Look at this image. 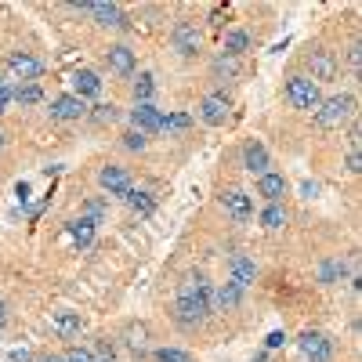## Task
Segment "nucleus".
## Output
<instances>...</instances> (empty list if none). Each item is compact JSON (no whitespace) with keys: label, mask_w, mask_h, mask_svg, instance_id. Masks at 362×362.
Listing matches in <instances>:
<instances>
[{"label":"nucleus","mask_w":362,"mask_h":362,"mask_svg":"<svg viewBox=\"0 0 362 362\" xmlns=\"http://www.w3.org/2000/svg\"><path fill=\"white\" fill-rule=\"evenodd\" d=\"M51 329H54V334L58 337H80V329H83V319L76 315V312H54L51 315Z\"/></svg>","instance_id":"obj_19"},{"label":"nucleus","mask_w":362,"mask_h":362,"mask_svg":"<svg viewBox=\"0 0 362 362\" xmlns=\"http://www.w3.org/2000/svg\"><path fill=\"white\" fill-rule=\"evenodd\" d=\"M257 196H264L268 203H279V199L286 196V177H283L279 170H264V174L257 177Z\"/></svg>","instance_id":"obj_14"},{"label":"nucleus","mask_w":362,"mask_h":362,"mask_svg":"<svg viewBox=\"0 0 362 362\" xmlns=\"http://www.w3.org/2000/svg\"><path fill=\"white\" fill-rule=\"evenodd\" d=\"M199 25L196 22H189V18H181L177 25H174V33H170V44H174V51L177 54H196L199 51Z\"/></svg>","instance_id":"obj_7"},{"label":"nucleus","mask_w":362,"mask_h":362,"mask_svg":"<svg viewBox=\"0 0 362 362\" xmlns=\"http://www.w3.org/2000/svg\"><path fill=\"white\" fill-rule=\"evenodd\" d=\"M51 116L54 119H80V116H87V105L76 98V95H58L54 102H51Z\"/></svg>","instance_id":"obj_16"},{"label":"nucleus","mask_w":362,"mask_h":362,"mask_svg":"<svg viewBox=\"0 0 362 362\" xmlns=\"http://www.w3.org/2000/svg\"><path fill=\"white\" fill-rule=\"evenodd\" d=\"M221 206H225V214H228L235 225H247V221L254 218V199H250L247 192H239V189L225 192V196H221Z\"/></svg>","instance_id":"obj_8"},{"label":"nucleus","mask_w":362,"mask_h":362,"mask_svg":"<svg viewBox=\"0 0 362 362\" xmlns=\"http://www.w3.org/2000/svg\"><path fill=\"white\" fill-rule=\"evenodd\" d=\"M105 69L116 73V76H131L134 73V51L127 44H116L105 51Z\"/></svg>","instance_id":"obj_11"},{"label":"nucleus","mask_w":362,"mask_h":362,"mask_svg":"<svg viewBox=\"0 0 362 362\" xmlns=\"http://www.w3.org/2000/svg\"><path fill=\"white\" fill-rule=\"evenodd\" d=\"M319 276H322V283L341 279V276H344V261H326V264L319 268Z\"/></svg>","instance_id":"obj_29"},{"label":"nucleus","mask_w":362,"mask_h":362,"mask_svg":"<svg viewBox=\"0 0 362 362\" xmlns=\"http://www.w3.org/2000/svg\"><path fill=\"white\" fill-rule=\"evenodd\" d=\"M44 362H62V355H47Z\"/></svg>","instance_id":"obj_42"},{"label":"nucleus","mask_w":362,"mask_h":362,"mask_svg":"<svg viewBox=\"0 0 362 362\" xmlns=\"http://www.w3.org/2000/svg\"><path fill=\"white\" fill-rule=\"evenodd\" d=\"M98 185L109 192V196H127L131 192V174L124 170V167H102L98 170Z\"/></svg>","instance_id":"obj_10"},{"label":"nucleus","mask_w":362,"mask_h":362,"mask_svg":"<svg viewBox=\"0 0 362 362\" xmlns=\"http://www.w3.org/2000/svg\"><path fill=\"white\" fill-rule=\"evenodd\" d=\"M153 95H156V80H153V73H138V80H134V102L145 105V102H153Z\"/></svg>","instance_id":"obj_24"},{"label":"nucleus","mask_w":362,"mask_h":362,"mask_svg":"<svg viewBox=\"0 0 362 362\" xmlns=\"http://www.w3.org/2000/svg\"><path fill=\"white\" fill-rule=\"evenodd\" d=\"M145 337H148V329H145V326H131V329H127V344H131L134 351L145 348Z\"/></svg>","instance_id":"obj_32"},{"label":"nucleus","mask_w":362,"mask_h":362,"mask_svg":"<svg viewBox=\"0 0 362 362\" xmlns=\"http://www.w3.org/2000/svg\"><path fill=\"white\" fill-rule=\"evenodd\" d=\"M243 51H250V37L243 33V29H228V33H225V54L239 58Z\"/></svg>","instance_id":"obj_23"},{"label":"nucleus","mask_w":362,"mask_h":362,"mask_svg":"<svg viewBox=\"0 0 362 362\" xmlns=\"http://www.w3.org/2000/svg\"><path fill=\"white\" fill-rule=\"evenodd\" d=\"M11 98H15L18 105H37V102L44 98V90H40L37 83H18V87L11 90Z\"/></svg>","instance_id":"obj_27"},{"label":"nucleus","mask_w":362,"mask_h":362,"mask_svg":"<svg viewBox=\"0 0 362 362\" xmlns=\"http://www.w3.org/2000/svg\"><path fill=\"white\" fill-rule=\"evenodd\" d=\"M8 322V308H4V300H0V326Z\"/></svg>","instance_id":"obj_41"},{"label":"nucleus","mask_w":362,"mask_h":362,"mask_svg":"<svg viewBox=\"0 0 362 362\" xmlns=\"http://www.w3.org/2000/svg\"><path fill=\"white\" fill-rule=\"evenodd\" d=\"M8 69H11V73H15L18 80H37V76L44 73L40 58H33V54H22V51L8 54Z\"/></svg>","instance_id":"obj_15"},{"label":"nucleus","mask_w":362,"mask_h":362,"mask_svg":"<svg viewBox=\"0 0 362 362\" xmlns=\"http://www.w3.org/2000/svg\"><path fill=\"white\" fill-rule=\"evenodd\" d=\"M297 348H300V355H305L308 362H329V355H334V344H329V337L319 334V329H308V334H300Z\"/></svg>","instance_id":"obj_5"},{"label":"nucleus","mask_w":362,"mask_h":362,"mask_svg":"<svg viewBox=\"0 0 362 362\" xmlns=\"http://www.w3.org/2000/svg\"><path fill=\"white\" fill-rule=\"evenodd\" d=\"M95 225H98V221H90V218L69 221V235H73V243H76V247H87V243H90V235H95Z\"/></svg>","instance_id":"obj_25"},{"label":"nucleus","mask_w":362,"mask_h":362,"mask_svg":"<svg viewBox=\"0 0 362 362\" xmlns=\"http://www.w3.org/2000/svg\"><path fill=\"white\" fill-rule=\"evenodd\" d=\"M214 76H218V80H235V76H239V58L218 54V58H214Z\"/></svg>","instance_id":"obj_26"},{"label":"nucleus","mask_w":362,"mask_h":362,"mask_svg":"<svg viewBox=\"0 0 362 362\" xmlns=\"http://www.w3.org/2000/svg\"><path fill=\"white\" fill-rule=\"evenodd\" d=\"M308 69H312L308 80H315V83L334 80V76H337V54H334V51H326V47L308 51Z\"/></svg>","instance_id":"obj_6"},{"label":"nucleus","mask_w":362,"mask_h":362,"mask_svg":"<svg viewBox=\"0 0 362 362\" xmlns=\"http://www.w3.org/2000/svg\"><path fill=\"white\" fill-rule=\"evenodd\" d=\"M348 62H351L355 69L362 66V47H358V44H351V51H348Z\"/></svg>","instance_id":"obj_37"},{"label":"nucleus","mask_w":362,"mask_h":362,"mask_svg":"<svg viewBox=\"0 0 362 362\" xmlns=\"http://www.w3.org/2000/svg\"><path fill=\"white\" fill-rule=\"evenodd\" d=\"M243 170H250V174H264L268 170V148L261 145V141H247L243 145Z\"/></svg>","instance_id":"obj_18"},{"label":"nucleus","mask_w":362,"mask_h":362,"mask_svg":"<svg viewBox=\"0 0 362 362\" xmlns=\"http://www.w3.org/2000/svg\"><path fill=\"white\" fill-rule=\"evenodd\" d=\"M348 170H351V174L362 170V156H358V153H348Z\"/></svg>","instance_id":"obj_39"},{"label":"nucleus","mask_w":362,"mask_h":362,"mask_svg":"<svg viewBox=\"0 0 362 362\" xmlns=\"http://www.w3.org/2000/svg\"><path fill=\"white\" fill-rule=\"evenodd\" d=\"M239 300H243V290H239L232 279L225 283V286H218V290H210V308H225V312H232V308H239Z\"/></svg>","instance_id":"obj_20"},{"label":"nucleus","mask_w":362,"mask_h":362,"mask_svg":"<svg viewBox=\"0 0 362 362\" xmlns=\"http://www.w3.org/2000/svg\"><path fill=\"white\" fill-rule=\"evenodd\" d=\"M105 199L102 196H95V199H87V206H83V218H90V221H98V218H105Z\"/></svg>","instance_id":"obj_31"},{"label":"nucleus","mask_w":362,"mask_h":362,"mask_svg":"<svg viewBox=\"0 0 362 362\" xmlns=\"http://www.w3.org/2000/svg\"><path fill=\"white\" fill-rule=\"evenodd\" d=\"M29 358H33V355H29L25 348H18V351H11V358H8V362H29Z\"/></svg>","instance_id":"obj_40"},{"label":"nucleus","mask_w":362,"mask_h":362,"mask_svg":"<svg viewBox=\"0 0 362 362\" xmlns=\"http://www.w3.org/2000/svg\"><path fill=\"white\" fill-rule=\"evenodd\" d=\"M90 116H95L98 124H112V119H116V105H95V112H90Z\"/></svg>","instance_id":"obj_35"},{"label":"nucleus","mask_w":362,"mask_h":362,"mask_svg":"<svg viewBox=\"0 0 362 362\" xmlns=\"http://www.w3.org/2000/svg\"><path fill=\"white\" fill-rule=\"evenodd\" d=\"M351 116H355V98L351 95H334V98H322V105L315 109V124L322 131H341Z\"/></svg>","instance_id":"obj_1"},{"label":"nucleus","mask_w":362,"mask_h":362,"mask_svg":"<svg viewBox=\"0 0 362 362\" xmlns=\"http://www.w3.org/2000/svg\"><path fill=\"white\" fill-rule=\"evenodd\" d=\"M11 105V87H0V112H8Z\"/></svg>","instance_id":"obj_38"},{"label":"nucleus","mask_w":362,"mask_h":362,"mask_svg":"<svg viewBox=\"0 0 362 362\" xmlns=\"http://www.w3.org/2000/svg\"><path fill=\"white\" fill-rule=\"evenodd\" d=\"M261 228H264V232L286 228V210H283V203H268V206L261 210Z\"/></svg>","instance_id":"obj_21"},{"label":"nucleus","mask_w":362,"mask_h":362,"mask_svg":"<svg viewBox=\"0 0 362 362\" xmlns=\"http://www.w3.org/2000/svg\"><path fill=\"white\" fill-rule=\"evenodd\" d=\"M131 124H134L138 134H156V131H163V112H160L153 102L134 105V109H131Z\"/></svg>","instance_id":"obj_9"},{"label":"nucleus","mask_w":362,"mask_h":362,"mask_svg":"<svg viewBox=\"0 0 362 362\" xmlns=\"http://www.w3.org/2000/svg\"><path fill=\"white\" fill-rule=\"evenodd\" d=\"M62 362H95V351H90V348H69L62 355Z\"/></svg>","instance_id":"obj_33"},{"label":"nucleus","mask_w":362,"mask_h":362,"mask_svg":"<svg viewBox=\"0 0 362 362\" xmlns=\"http://www.w3.org/2000/svg\"><path fill=\"white\" fill-rule=\"evenodd\" d=\"M0 87H8V80H4V76H0Z\"/></svg>","instance_id":"obj_43"},{"label":"nucleus","mask_w":362,"mask_h":362,"mask_svg":"<svg viewBox=\"0 0 362 362\" xmlns=\"http://www.w3.org/2000/svg\"><path fill=\"white\" fill-rule=\"evenodd\" d=\"M124 148H131V153H141V148H145V134L127 131V134H124Z\"/></svg>","instance_id":"obj_34"},{"label":"nucleus","mask_w":362,"mask_h":362,"mask_svg":"<svg viewBox=\"0 0 362 362\" xmlns=\"http://www.w3.org/2000/svg\"><path fill=\"white\" fill-rule=\"evenodd\" d=\"M286 102L293 105V109H300V112H315L319 105H322V95H319V83L315 80H308V76H290L286 80Z\"/></svg>","instance_id":"obj_2"},{"label":"nucleus","mask_w":362,"mask_h":362,"mask_svg":"<svg viewBox=\"0 0 362 362\" xmlns=\"http://www.w3.org/2000/svg\"><path fill=\"white\" fill-rule=\"evenodd\" d=\"M156 362H192V355L181 351V348H160L156 351Z\"/></svg>","instance_id":"obj_30"},{"label":"nucleus","mask_w":362,"mask_h":362,"mask_svg":"<svg viewBox=\"0 0 362 362\" xmlns=\"http://www.w3.org/2000/svg\"><path fill=\"white\" fill-rule=\"evenodd\" d=\"M0 145H4V134H0Z\"/></svg>","instance_id":"obj_44"},{"label":"nucleus","mask_w":362,"mask_h":362,"mask_svg":"<svg viewBox=\"0 0 362 362\" xmlns=\"http://www.w3.org/2000/svg\"><path fill=\"white\" fill-rule=\"evenodd\" d=\"M206 315H210V290L199 293V297H177V305H174V322H177L181 329H196Z\"/></svg>","instance_id":"obj_3"},{"label":"nucleus","mask_w":362,"mask_h":362,"mask_svg":"<svg viewBox=\"0 0 362 362\" xmlns=\"http://www.w3.org/2000/svg\"><path fill=\"white\" fill-rule=\"evenodd\" d=\"M124 199H127V206L134 210V214H141V218H145V214H153V206H156L153 192H141V189H131Z\"/></svg>","instance_id":"obj_22"},{"label":"nucleus","mask_w":362,"mask_h":362,"mask_svg":"<svg viewBox=\"0 0 362 362\" xmlns=\"http://www.w3.org/2000/svg\"><path fill=\"white\" fill-rule=\"evenodd\" d=\"M228 272H232V283H235L239 290H247V286L257 279V264H254L247 254H232V257H228Z\"/></svg>","instance_id":"obj_12"},{"label":"nucleus","mask_w":362,"mask_h":362,"mask_svg":"<svg viewBox=\"0 0 362 362\" xmlns=\"http://www.w3.org/2000/svg\"><path fill=\"white\" fill-rule=\"evenodd\" d=\"M283 344H286V334H279V329L268 334V341H264V348H283Z\"/></svg>","instance_id":"obj_36"},{"label":"nucleus","mask_w":362,"mask_h":362,"mask_svg":"<svg viewBox=\"0 0 362 362\" xmlns=\"http://www.w3.org/2000/svg\"><path fill=\"white\" fill-rule=\"evenodd\" d=\"M87 11L95 15L98 25H112V29H124L127 25V15L119 4H87Z\"/></svg>","instance_id":"obj_17"},{"label":"nucleus","mask_w":362,"mask_h":362,"mask_svg":"<svg viewBox=\"0 0 362 362\" xmlns=\"http://www.w3.org/2000/svg\"><path fill=\"white\" fill-rule=\"evenodd\" d=\"M73 95L83 102V98H98L102 95V76L95 69H76L73 73Z\"/></svg>","instance_id":"obj_13"},{"label":"nucleus","mask_w":362,"mask_h":362,"mask_svg":"<svg viewBox=\"0 0 362 362\" xmlns=\"http://www.w3.org/2000/svg\"><path fill=\"white\" fill-rule=\"evenodd\" d=\"M192 127V116L189 112H170V116H163V131H170V134H181V131H189Z\"/></svg>","instance_id":"obj_28"},{"label":"nucleus","mask_w":362,"mask_h":362,"mask_svg":"<svg viewBox=\"0 0 362 362\" xmlns=\"http://www.w3.org/2000/svg\"><path fill=\"white\" fill-rule=\"evenodd\" d=\"M199 116H203V124L221 127V124H228V116H232V102L221 95V90H214V95H206L199 102Z\"/></svg>","instance_id":"obj_4"}]
</instances>
